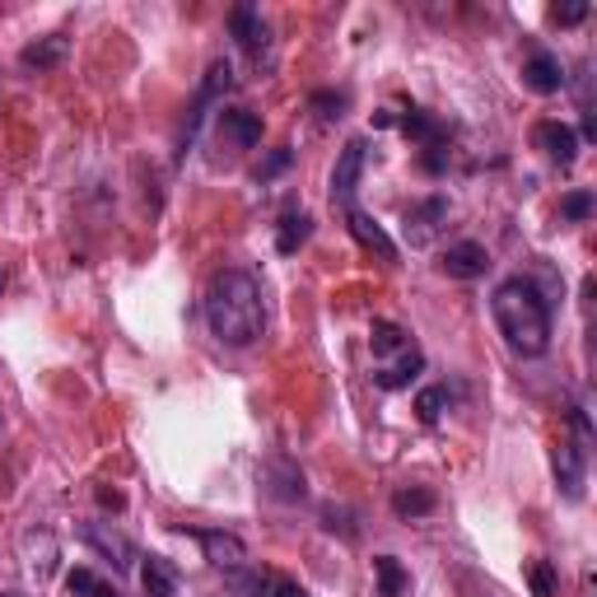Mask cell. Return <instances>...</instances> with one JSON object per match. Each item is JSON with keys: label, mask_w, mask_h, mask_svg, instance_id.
I'll return each instance as SVG.
<instances>
[{"label": "cell", "mask_w": 597, "mask_h": 597, "mask_svg": "<svg viewBox=\"0 0 597 597\" xmlns=\"http://www.w3.org/2000/svg\"><path fill=\"white\" fill-rule=\"evenodd\" d=\"M206 322L225 346H253L267 327V303H261V285L253 271H219L206 290Z\"/></svg>", "instance_id": "6da1fadb"}, {"label": "cell", "mask_w": 597, "mask_h": 597, "mask_svg": "<svg viewBox=\"0 0 597 597\" xmlns=\"http://www.w3.org/2000/svg\"><path fill=\"white\" fill-rule=\"evenodd\" d=\"M491 308H495L500 337L508 341V350H518L527 360H537L550 350V303L527 276L504 280L491 299Z\"/></svg>", "instance_id": "7a4b0ae2"}, {"label": "cell", "mask_w": 597, "mask_h": 597, "mask_svg": "<svg viewBox=\"0 0 597 597\" xmlns=\"http://www.w3.org/2000/svg\"><path fill=\"white\" fill-rule=\"evenodd\" d=\"M369 346H373V383L388 388V392L411 388V379H415L420 369H425V356H420V346H415L397 322H373Z\"/></svg>", "instance_id": "3957f363"}, {"label": "cell", "mask_w": 597, "mask_h": 597, "mask_svg": "<svg viewBox=\"0 0 597 597\" xmlns=\"http://www.w3.org/2000/svg\"><path fill=\"white\" fill-rule=\"evenodd\" d=\"M550 467H556V485L565 500H584V481H588V457L579 439H560L556 453H550Z\"/></svg>", "instance_id": "277c9868"}, {"label": "cell", "mask_w": 597, "mask_h": 597, "mask_svg": "<svg viewBox=\"0 0 597 597\" xmlns=\"http://www.w3.org/2000/svg\"><path fill=\"white\" fill-rule=\"evenodd\" d=\"M364 141H346L337 168H331V202H337L341 210L356 206V187H360V173H364Z\"/></svg>", "instance_id": "5b68a950"}, {"label": "cell", "mask_w": 597, "mask_h": 597, "mask_svg": "<svg viewBox=\"0 0 597 597\" xmlns=\"http://www.w3.org/2000/svg\"><path fill=\"white\" fill-rule=\"evenodd\" d=\"M533 145L560 168H569L574 159H579V136H574V126H565V122H537L533 126Z\"/></svg>", "instance_id": "8992f818"}, {"label": "cell", "mask_w": 597, "mask_h": 597, "mask_svg": "<svg viewBox=\"0 0 597 597\" xmlns=\"http://www.w3.org/2000/svg\"><path fill=\"white\" fill-rule=\"evenodd\" d=\"M449 219V202L444 196H425V202H415L406 210V238H411V248H425V243H434L439 225Z\"/></svg>", "instance_id": "52a82bcc"}, {"label": "cell", "mask_w": 597, "mask_h": 597, "mask_svg": "<svg viewBox=\"0 0 597 597\" xmlns=\"http://www.w3.org/2000/svg\"><path fill=\"white\" fill-rule=\"evenodd\" d=\"M523 84L533 94H560L565 90V65H560V56L556 52H527V61H523Z\"/></svg>", "instance_id": "ba28073f"}, {"label": "cell", "mask_w": 597, "mask_h": 597, "mask_svg": "<svg viewBox=\"0 0 597 597\" xmlns=\"http://www.w3.org/2000/svg\"><path fill=\"white\" fill-rule=\"evenodd\" d=\"M439 267H444V276H453V280H476V276H485V267H491V253L467 238V243H453V248L439 257Z\"/></svg>", "instance_id": "9c48e42d"}, {"label": "cell", "mask_w": 597, "mask_h": 597, "mask_svg": "<svg viewBox=\"0 0 597 597\" xmlns=\"http://www.w3.org/2000/svg\"><path fill=\"white\" fill-rule=\"evenodd\" d=\"M196 542H202L206 560H210L215 569H229V574L248 569V546H243L234 533H196Z\"/></svg>", "instance_id": "30bf717a"}, {"label": "cell", "mask_w": 597, "mask_h": 597, "mask_svg": "<svg viewBox=\"0 0 597 597\" xmlns=\"http://www.w3.org/2000/svg\"><path fill=\"white\" fill-rule=\"evenodd\" d=\"M219 136L234 150H253V145H261V117L243 113V107H225V113H219Z\"/></svg>", "instance_id": "8fae6325"}, {"label": "cell", "mask_w": 597, "mask_h": 597, "mask_svg": "<svg viewBox=\"0 0 597 597\" xmlns=\"http://www.w3.org/2000/svg\"><path fill=\"white\" fill-rule=\"evenodd\" d=\"M346 225H350V234H356V238L364 243L369 253H379L383 261H397V243L383 234V225H379V219H369L360 206H346Z\"/></svg>", "instance_id": "7c38bea8"}, {"label": "cell", "mask_w": 597, "mask_h": 597, "mask_svg": "<svg viewBox=\"0 0 597 597\" xmlns=\"http://www.w3.org/2000/svg\"><path fill=\"white\" fill-rule=\"evenodd\" d=\"M141 584H145V597H183V579L164 556H145L141 565Z\"/></svg>", "instance_id": "4fadbf2b"}, {"label": "cell", "mask_w": 597, "mask_h": 597, "mask_svg": "<svg viewBox=\"0 0 597 597\" xmlns=\"http://www.w3.org/2000/svg\"><path fill=\"white\" fill-rule=\"evenodd\" d=\"M229 24H234V38H238L248 52H261V48L271 42V29H267V19H261L257 6H238V10L229 14Z\"/></svg>", "instance_id": "5bb4252c"}, {"label": "cell", "mask_w": 597, "mask_h": 597, "mask_svg": "<svg viewBox=\"0 0 597 597\" xmlns=\"http://www.w3.org/2000/svg\"><path fill=\"white\" fill-rule=\"evenodd\" d=\"M84 542L99 546L103 556H113V565H117V569H126L131 560H136V546H131L122 533H113L107 523H90V527H84Z\"/></svg>", "instance_id": "9a60e30c"}, {"label": "cell", "mask_w": 597, "mask_h": 597, "mask_svg": "<svg viewBox=\"0 0 597 597\" xmlns=\"http://www.w3.org/2000/svg\"><path fill=\"white\" fill-rule=\"evenodd\" d=\"M19 61H24V71H52V65L65 61V38L61 33L38 38V42H29V48L19 52Z\"/></svg>", "instance_id": "2e32d148"}, {"label": "cell", "mask_w": 597, "mask_h": 597, "mask_svg": "<svg viewBox=\"0 0 597 597\" xmlns=\"http://www.w3.org/2000/svg\"><path fill=\"white\" fill-rule=\"evenodd\" d=\"M267 481H276V485H271V495H280V500H303V472L295 467V462L276 457L271 467H267Z\"/></svg>", "instance_id": "e0dca14e"}, {"label": "cell", "mask_w": 597, "mask_h": 597, "mask_svg": "<svg viewBox=\"0 0 597 597\" xmlns=\"http://www.w3.org/2000/svg\"><path fill=\"white\" fill-rule=\"evenodd\" d=\"M402 131H406V136H415L425 150H439V145H444V126H439L430 113H420V107H411V113L402 117Z\"/></svg>", "instance_id": "ac0fdd59"}, {"label": "cell", "mask_w": 597, "mask_h": 597, "mask_svg": "<svg viewBox=\"0 0 597 597\" xmlns=\"http://www.w3.org/2000/svg\"><path fill=\"white\" fill-rule=\"evenodd\" d=\"M65 588H71V597H122L107 579H99L94 569H71L65 574Z\"/></svg>", "instance_id": "d6986e66"}, {"label": "cell", "mask_w": 597, "mask_h": 597, "mask_svg": "<svg viewBox=\"0 0 597 597\" xmlns=\"http://www.w3.org/2000/svg\"><path fill=\"white\" fill-rule=\"evenodd\" d=\"M308 234H313V219H308L303 210H290L280 219V238H276V248L280 253H295L299 243H308Z\"/></svg>", "instance_id": "ffe728a7"}, {"label": "cell", "mask_w": 597, "mask_h": 597, "mask_svg": "<svg viewBox=\"0 0 597 597\" xmlns=\"http://www.w3.org/2000/svg\"><path fill=\"white\" fill-rule=\"evenodd\" d=\"M373 569H379V593H383V597H402L406 569L397 565V556H379V560H373Z\"/></svg>", "instance_id": "44dd1931"}, {"label": "cell", "mask_w": 597, "mask_h": 597, "mask_svg": "<svg viewBox=\"0 0 597 597\" xmlns=\"http://www.w3.org/2000/svg\"><path fill=\"white\" fill-rule=\"evenodd\" d=\"M392 508H397V518H420V514H430L434 508V495L430 491H397Z\"/></svg>", "instance_id": "7402d4cb"}, {"label": "cell", "mask_w": 597, "mask_h": 597, "mask_svg": "<svg viewBox=\"0 0 597 597\" xmlns=\"http://www.w3.org/2000/svg\"><path fill=\"white\" fill-rule=\"evenodd\" d=\"M444 406H449V388H425V392L415 397V411H420L425 425H434V420L444 415Z\"/></svg>", "instance_id": "603a6c76"}, {"label": "cell", "mask_w": 597, "mask_h": 597, "mask_svg": "<svg viewBox=\"0 0 597 597\" xmlns=\"http://www.w3.org/2000/svg\"><path fill=\"white\" fill-rule=\"evenodd\" d=\"M350 518H356L350 508H337V504H327V508H322V527H327V533H337V527H341V537H346V542H356V537H360V527L350 523Z\"/></svg>", "instance_id": "cb8c5ba5"}, {"label": "cell", "mask_w": 597, "mask_h": 597, "mask_svg": "<svg viewBox=\"0 0 597 597\" xmlns=\"http://www.w3.org/2000/svg\"><path fill=\"white\" fill-rule=\"evenodd\" d=\"M527 579H533V597H556V565L550 560H537L527 569Z\"/></svg>", "instance_id": "d4e9b609"}, {"label": "cell", "mask_w": 597, "mask_h": 597, "mask_svg": "<svg viewBox=\"0 0 597 597\" xmlns=\"http://www.w3.org/2000/svg\"><path fill=\"white\" fill-rule=\"evenodd\" d=\"M560 215L565 219H588L593 215V192H569L560 202Z\"/></svg>", "instance_id": "484cf974"}, {"label": "cell", "mask_w": 597, "mask_h": 597, "mask_svg": "<svg viewBox=\"0 0 597 597\" xmlns=\"http://www.w3.org/2000/svg\"><path fill=\"white\" fill-rule=\"evenodd\" d=\"M550 19H556V24H579V19H588V6H584V0H569V6H556V10H550Z\"/></svg>", "instance_id": "4316f807"}, {"label": "cell", "mask_w": 597, "mask_h": 597, "mask_svg": "<svg viewBox=\"0 0 597 597\" xmlns=\"http://www.w3.org/2000/svg\"><path fill=\"white\" fill-rule=\"evenodd\" d=\"M346 103H350L346 94H313V107H318L327 122H331V117H341V113H346Z\"/></svg>", "instance_id": "83f0119b"}, {"label": "cell", "mask_w": 597, "mask_h": 597, "mask_svg": "<svg viewBox=\"0 0 597 597\" xmlns=\"http://www.w3.org/2000/svg\"><path fill=\"white\" fill-rule=\"evenodd\" d=\"M285 164H290V150H276V154H271V159H267V164H261V168H257V178H271V173H280Z\"/></svg>", "instance_id": "f1b7e54d"}, {"label": "cell", "mask_w": 597, "mask_h": 597, "mask_svg": "<svg viewBox=\"0 0 597 597\" xmlns=\"http://www.w3.org/2000/svg\"><path fill=\"white\" fill-rule=\"evenodd\" d=\"M271 597H308V588H299L295 579H276L271 584Z\"/></svg>", "instance_id": "f546056e"}, {"label": "cell", "mask_w": 597, "mask_h": 597, "mask_svg": "<svg viewBox=\"0 0 597 597\" xmlns=\"http://www.w3.org/2000/svg\"><path fill=\"white\" fill-rule=\"evenodd\" d=\"M0 597H19V593H0Z\"/></svg>", "instance_id": "4dcf8cb0"}, {"label": "cell", "mask_w": 597, "mask_h": 597, "mask_svg": "<svg viewBox=\"0 0 597 597\" xmlns=\"http://www.w3.org/2000/svg\"><path fill=\"white\" fill-rule=\"evenodd\" d=\"M0 290H6V276H0Z\"/></svg>", "instance_id": "1f68e13d"}]
</instances>
